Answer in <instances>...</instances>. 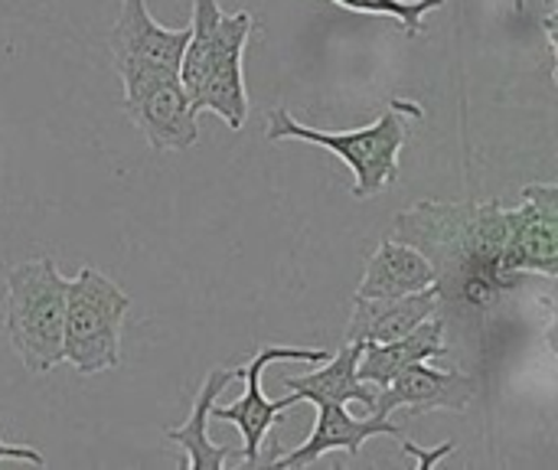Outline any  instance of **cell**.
<instances>
[{"label": "cell", "instance_id": "cell-1", "mask_svg": "<svg viewBox=\"0 0 558 470\" xmlns=\"http://www.w3.org/2000/svg\"><path fill=\"white\" fill-rule=\"evenodd\" d=\"M396 239L415 245L438 272V291H458L471 308H487L517 288L500 268L507 209L490 203H415L396 219Z\"/></svg>", "mask_w": 558, "mask_h": 470}, {"label": "cell", "instance_id": "cell-2", "mask_svg": "<svg viewBox=\"0 0 558 470\" xmlns=\"http://www.w3.org/2000/svg\"><path fill=\"white\" fill-rule=\"evenodd\" d=\"M425 111L415 101L392 98L389 108L366 128L356 131H320L301 124L288 108L268 115V141H307L327 147L353 170V196L369 200L389 190L399 180V154L409 141V121H418Z\"/></svg>", "mask_w": 558, "mask_h": 470}, {"label": "cell", "instance_id": "cell-3", "mask_svg": "<svg viewBox=\"0 0 558 470\" xmlns=\"http://www.w3.org/2000/svg\"><path fill=\"white\" fill-rule=\"evenodd\" d=\"M62 321L65 278L49 255L7 272L3 334L29 373H49L62 363Z\"/></svg>", "mask_w": 558, "mask_h": 470}, {"label": "cell", "instance_id": "cell-4", "mask_svg": "<svg viewBox=\"0 0 558 470\" xmlns=\"http://www.w3.org/2000/svg\"><path fill=\"white\" fill-rule=\"evenodd\" d=\"M131 298L98 268H82L65 278L62 360L82 373L98 376L121 363V327Z\"/></svg>", "mask_w": 558, "mask_h": 470}, {"label": "cell", "instance_id": "cell-5", "mask_svg": "<svg viewBox=\"0 0 558 470\" xmlns=\"http://www.w3.org/2000/svg\"><path fill=\"white\" fill-rule=\"evenodd\" d=\"M255 29V16L248 10L239 13H216L209 23V43H206V65H203V85L193 101V111H213L219 115L232 131L245 124L248 115V92H245V69L242 56L248 46V36Z\"/></svg>", "mask_w": 558, "mask_h": 470}, {"label": "cell", "instance_id": "cell-6", "mask_svg": "<svg viewBox=\"0 0 558 470\" xmlns=\"http://www.w3.org/2000/svg\"><path fill=\"white\" fill-rule=\"evenodd\" d=\"M330 360L327 350H307V347H262L245 366H239V379H245V396L235 399L232 406H219L213 402L209 409V422H232L242 438H245V465H258L265 435L275 422H281V412L291 406H301V399L294 393H288L284 399H268L262 389V376L271 363H324Z\"/></svg>", "mask_w": 558, "mask_h": 470}, {"label": "cell", "instance_id": "cell-7", "mask_svg": "<svg viewBox=\"0 0 558 470\" xmlns=\"http://www.w3.org/2000/svg\"><path fill=\"white\" fill-rule=\"evenodd\" d=\"M500 268L510 281H523V275L558 272V186L533 183L523 190L520 206L507 209V245Z\"/></svg>", "mask_w": 558, "mask_h": 470}, {"label": "cell", "instance_id": "cell-8", "mask_svg": "<svg viewBox=\"0 0 558 470\" xmlns=\"http://www.w3.org/2000/svg\"><path fill=\"white\" fill-rule=\"evenodd\" d=\"M186 43H190V26L183 29L160 26L144 0H121V13L108 39L111 62L121 85L150 75H177Z\"/></svg>", "mask_w": 558, "mask_h": 470}, {"label": "cell", "instance_id": "cell-9", "mask_svg": "<svg viewBox=\"0 0 558 470\" xmlns=\"http://www.w3.org/2000/svg\"><path fill=\"white\" fill-rule=\"evenodd\" d=\"M124 115L154 150H190L199 141L196 111L180 85V75L124 82Z\"/></svg>", "mask_w": 558, "mask_h": 470}, {"label": "cell", "instance_id": "cell-10", "mask_svg": "<svg viewBox=\"0 0 558 470\" xmlns=\"http://www.w3.org/2000/svg\"><path fill=\"white\" fill-rule=\"evenodd\" d=\"M474 379L468 373L458 370H435L425 363H412L405 366L389 386L376 389V406L373 415L379 419H392L399 409L405 415H422L432 409H451V412H464L474 399Z\"/></svg>", "mask_w": 558, "mask_h": 470}, {"label": "cell", "instance_id": "cell-11", "mask_svg": "<svg viewBox=\"0 0 558 470\" xmlns=\"http://www.w3.org/2000/svg\"><path fill=\"white\" fill-rule=\"evenodd\" d=\"M376 435H389V438H402V429L392 422V419H379V415H369V419H356L347 412V406H337V402H317V422H314V432L307 435L304 445H298L291 455L271 461V468H311L317 465L324 455L330 451H347V455H360L363 445Z\"/></svg>", "mask_w": 558, "mask_h": 470}, {"label": "cell", "instance_id": "cell-12", "mask_svg": "<svg viewBox=\"0 0 558 470\" xmlns=\"http://www.w3.org/2000/svg\"><path fill=\"white\" fill-rule=\"evenodd\" d=\"M441 291L438 285L402 294V298H353V317L347 327V344H386L409 330H415L422 321L438 314Z\"/></svg>", "mask_w": 558, "mask_h": 470}, {"label": "cell", "instance_id": "cell-13", "mask_svg": "<svg viewBox=\"0 0 558 470\" xmlns=\"http://www.w3.org/2000/svg\"><path fill=\"white\" fill-rule=\"evenodd\" d=\"M448 347H445V317L432 314L428 321H422L415 330L396 337V340H386V344H363V353H360V366H356V376L376 389L389 386L405 366L412 363H428V360H438L445 357Z\"/></svg>", "mask_w": 558, "mask_h": 470}, {"label": "cell", "instance_id": "cell-14", "mask_svg": "<svg viewBox=\"0 0 558 470\" xmlns=\"http://www.w3.org/2000/svg\"><path fill=\"white\" fill-rule=\"evenodd\" d=\"M438 285L435 265L409 242L386 239L366 262L356 298H402Z\"/></svg>", "mask_w": 558, "mask_h": 470}, {"label": "cell", "instance_id": "cell-15", "mask_svg": "<svg viewBox=\"0 0 558 470\" xmlns=\"http://www.w3.org/2000/svg\"><path fill=\"white\" fill-rule=\"evenodd\" d=\"M360 353L363 344H343V350L330 360H324L320 370L307 373V376H288L284 389H291L301 402H337V406H350L360 402L366 409L376 406V386L363 383L356 376L360 366Z\"/></svg>", "mask_w": 558, "mask_h": 470}, {"label": "cell", "instance_id": "cell-16", "mask_svg": "<svg viewBox=\"0 0 558 470\" xmlns=\"http://www.w3.org/2000/svg\"><path fill=\"white\" fill-rule=\"evenodd\" d=\"M235 379H239V370H232V366H216V370L206 376V383L199 386V393H196V399H193V409H190V419H186L180 429H170V432H167V442H173V445H180V448L186 451L183 468L222 470V465L229 461L232 451L213 445V438H209V409H213V402H219L222 389H226L229 383H235Z\"/></svg>", "mask_w": 558, "mask_h": 470}, {"label": "cell", "instance_id": "cell-17", "mask_svg": "<svg viewBox=\"0 0 558 470\" xmlns=\"http://www.w3.org/2000/svg\"><path fill=\"white\" fill-rule=\"evenodd\" d=\"M333 3L353 13H366V16H389L399 23L405 36H422L425 16L432 10H441L448 0H333Z\"/></svg>", "mask_w": 558, "mask_h": 470}, {"label": "cell", "instance_id": "cell-18", "mask_svg": "<svg viewBox=\"0 0 558 470\" xmlns=\"http://www.w3.org/2000/svg\"><path fill=\"white\" fill-rule=\"evenodd\" d=\"M399 445H402V451L405 455H412L415 458V468L418 470H428V468H435L441 458H448L451 451H454V442H445L438 451H425V448H418V445H412L409 438H399Z\"/></svg>", "mask_w": 558, "mask_h": 470}, {"label": "cell", "instance_id": "cell-19", "mask_svg": "<svg viewBox=\"0 0 558 470\" xmlns=\"http://www.w3.org/2000/svg\"><path fill=\"white\" fill-rule=\"evenodd\" d=\"M0 461H23V465H36V468H43V465H46V458H43L39 451H33V448H20V445H7L3 438H0Z\"/></svg>", "mask_w": 558, "mask_h": 470}, {"label": "cell", "instance_id": "cell-20", "mask_svg": "<svg viewBox=\"0 0 558 470\" xmlns=\"http://www.w3.org/2000/svg\"><path fill=\"white\" fill-rule=\"evenodd\" d=\"M543 7H546V20H543V26H546V36H549V52L556 56V10H558V0H543Z\"/></svg>", "mask_w": 558, "mask_h": 470}]
</instances>
